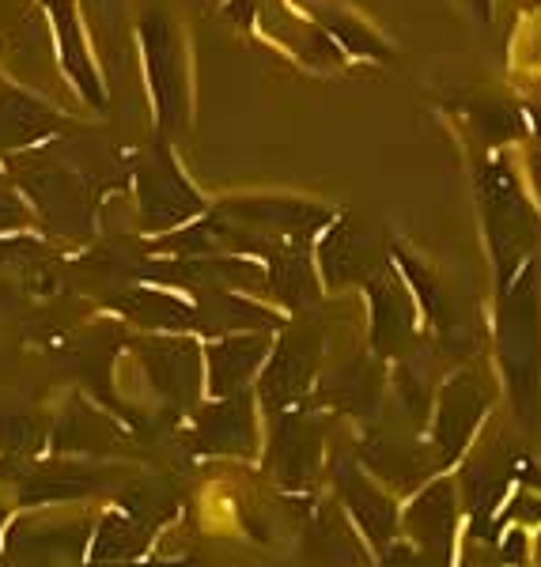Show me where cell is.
I'll list each match as a JSON object with an SVG mask.
<instances>
[{
  "instance_id": "cell-28",
  "label": "cell",
  "mask_w": 541,
  "mask_h": 567,
  "mask_svg": "<svg viewBox=\"0 0 541 567\" xmlns=\"http://www.w3.org/2000/svg\"><path fill=\"white\" fill-rule=\"evenodd\" d=\"M375 393H379L375 368H368V363L360 360V363H353V368L337 371L329 398H334L341 409H353V413H368V409L375 405Z\"/></svg>"
},
{
  "instance_id": "cell-6",
  "label": "cell",
  "mask_w": 541,
  "mask_h": 567,
  "mask_svg": "<svg viewBox=\"0 0 541 567\" xmlns=\"http://www.w3.org/2000/svg\"><path fill=\"white\" fill-rule=\"evenodd\" d=\"M213 213L220 219H227V224L243 227V231L262 235V239H296V243L323 231L329 219H334L329 208L292 200V197H235L216 205Z\"/></svg>"
},
{
  "instance_id": "cell-16",
  "label": "cell",
  "mask_w": 541,
  "mask_h": 567,
  "mask_svg": "<svg viewBox=\"0 0 541 567\" xmlns=\"http://www.w3.org/2000/svg\"><path fill=\"white\" fill-rule=\"evenodd\" d=\"M254 439L258 432H254V405L246 390L216 398V405L197 420V443L208 454H251Z\"/></svg>"
},
{
  "instance_id": "cell-31",
  "label": "cell",
  "mask_w": 541,
  "mask_h": 567,
  "mask_svg": "<svg viewBox=\"0 0 541 567\" xmlns=\"http://www.w3.org/2000/svg\"><path fill=\"white\" fill-rule=\"evenodd\" d=\"M382 567H428V560L420 556V548L390 545V548H387V556H382Z\"/></svg>"
},
{
  "instance_id": "cell-25",
  "label": "cell",
  "mask_w": 541,
  "mask_h": 567,
  "mask_svg": "<svg viewBox=\"0 0 541 567\" xmlns=\"http://www.w3.org/2000/svg\"><path fill=\"white\" fill-rule=\"evenodd\" d=\"M310 8H315L318 23L326 27V34H334V42H341L345 50L356 53V58L382 61L390 53L387 42H382L368 23H360L353 12H345V8H329V4H310Z\"/></svg>"
},
{
  "instance_id": "cell-7",
  "label": "cell",
  "mask_w": 541,
  "mask_h": 567,
  "mask_svg": "<svg viewBox=\"0 0 541 567\" xmlns=\"http://www.w3.org/2000/svg\"><path fill=\"white\" fill-rule=\"evenodd\" d=\"M318 355H323V337L318 329H292L277 341V352L269 355V368L262 371L258 398L269 413L299 405L310 390V379L318 371Z\"/></svg>"
},
{
  "instance_id": "cell-2",
  "label": "cell",
  "mask_w": 541,
  "mask_h": 567,
  "mask_svg": "<svg viewBox=\"0 0 541 567\" xmlns=\"http://www.w3.org/2000/svg\"><path fill=\"white\" fill-rule=\"evenodd\" d=\"M497 349L511 405L522 424L534 427L541 413V284L530 261L500 291Z\"/></svg>"
},
{
  "instance_id": "cell-12",
  "label": "cell",
  "mask_w": 541,
  "mask_h": 567,
  "mask_svg": "<svg viewBox=\"0 0 541 567\" xmlns=\"http://www.w3.org/2000/svg\"><path fill=\"white\" fill-rule=\"evenodd\" d=\"M318 462H323V420L299 413V409L273 413V473L288 488H299V484H307L318 473Z\"/></svg>"
},
{
  "instance_id": "cell-11",
  "label": "cell",
  "mask_w": 541,
  "mask_h": 567,
  "mask_svg": "<svg viewBox=\"0 0 541 567\" xmlns=\"http://www.w3.org/2000/svg\"><path fill=\"white\" fill-rule=\"evenodd\" d=\"M69 130L72 122L61 110H53L23 87L0 84V155L31 152L65 136Z\"/></svg>"
},
{
  "instance_id": "cell-3",
  "label": "cell",
  "mask_w": 541,
  "mask_h": 567,
  "mask_svg": "<svg viewBox=\"0 0 541 567\" xmlns=\"http://www.w3.org/2000/svg\"><path fill=\"white\" fill-rule=\"evenodd\" d=\"M477 200L484 216V239H489L492 265H497L500 291L519 277L530 250L538 243V213L519 186V175L503 159L477 163Z\"/></svg>"
},
{
  "instance_id": "cell-32",
  "label": "cell",
  "mask_w": 541,
  "mask_h": 567,
  "mask_svg": "<svg viewBox=\"0 0 541 567\" xmlns=\"http://www.w3.org/2000/svg\"><path fill=\"white\" fill-rule=\"evenodd\" d=\"M258 4H262V0H227L224 12L232 16L235 23H251L254 16H258Z\"/></svg>"
},
{
  "instance_id": "cell-26",
  "label": "cell",
  "mask_w": 541,
  "mask_h": 567,
  "mask_svg": "<svg viewBox=\"0 0 541 567\" xmlns=\"http://www.w3.org/2000/svg\"><path fill=\"white\" fill-rule=\"evenodd\" d=\"M144 542H149V534H144L141 526L130 523V518H122V515H110L106 523L99 526V534H95V548H91V560H95V564L133 560V556H141Z\"/></svg>"
},
{
  "instance_id": "cell-17",
  "label": "cell",
  "mask_w": 541,
  "mask_h": 567,
  "mask_svg": "<svg viewBox=\"0 0 541 567\" xmlns=\"http://www.w3.org/2000/svg\"><path fill=\"white\" fill-rule=\"evenodd\" d=\"M516 473H519V458L503 451V446H489V451H481L466 465L462 492H466V511H470L477 529H484V523L492 518V511H497V503L503 499V492H508Z\"/></svg>"
},
{
  "instance_id": "cell-34",
  "label": "cell",
  "mask_w": 541,
  "mask_h": 567,
  "mask_svg": "<svg viewBox=\"0 0 541 567\" xmlns=\"http://www.w3.org/2000/svg\"><path fill=\"white\" fill-rule=\"evenodd\" d=\"M519 556H522V534H511V537H508V553H503V560L516 564Z\"/></svg>"
},
{
  "instance_id": "cell-8",
  "label": "cell",
  "mask_w": 541,
  "mask_h": 567,
  "mask_svg": "<svg viewBox=\"0 0 541 567\" xmlns=\"http://www.w3.org/2000/svg\"><path fill=\"white\" fill-rule=\"evenodd\" d=\"M489 401H492V393L477 371H458L455 379L443 382L439 401H436V427H432L439 465L458 462V454L470 446V439L477 432V424H481Z\"/></svg>"
},
{
  "instance_id": "cell-21",
  "label": "cell",
  "mask_w": 541,
  "mask_h": 567,
  "mask_svg": "<svg viewBox=\"0 0 541 567\" xmlns=\"http://www.w3.org/2000/svg\"><path fill=\"white\" fill-rule=\"evenodd\" d=\"M360 458H364V465H368L371 473H379L382 481H390L394 488H401V492L417 488V484L428 477L425 454H420L417 446L398 443V439H387V435L364 439Z\"/></svg>"
},
{
  "instance_id": "cell-15",
  "label": "cell",
  "mask_w": 541,
  "mask_h": 567,
  "mask_svg": "<svg viewBox=\"0 0 541 567\" xmlns=\"http://www.w3.org/2000/svg\"><path fill=\"white\" fill-rule=\"evenodd\" d=\"M50 16H53V39H58L61 72L72 80V87L80 91V99H84L88 106L106 110V87H103V76H99V69H95V58H91L84 27H80L76 0H53Z\"/></svg>"
},
{
  "instance_id": "cell-29",
  "label": "cell",
  "mask_w": 541,
  "mask_h": 567,
  "mask_svg": "<svg viewBox=\"0 0 541 567\" xmlns=\"http://www.w3.org/2000/svg\"><path fill=\"white\" fill-rule=\"evenodd\" d=\"M34 224V213L27 205V197L16 189L12 175L0 167V235H20Z\"/></svg>"
},
{
  "instance_id": "cell-14",
  "label": "cell",
  "mask_w": 541,
  "mask_h": 567,
  "mask_svg": "<svg viewBox=\"0 0 541 567\" xmlns=\"http://www.w3.org/2000/svg\"><path fill=\"white\" fill-rule=\"evenodd\" d=\"M455 523H458V503H455V484L451 481L428 484L406 515V529L412 534V542H417L420 556L436 567L451 564Z\"/></svg>"
},
{
  "instance_id": "cell-4",
  "label": "cell",
  "mask_w": 541,
  "mask_h": 567,
  "mask_svg": "<svg viewBox=\"0 0 541 567\" xmlns=\"http://www.w3.org/2000/svg\"><path fill=\"white\" fill-rule=\"evenodd\" d=\"M141 53L144 72H149L155 122H160V136L167 141V136L190 125V76L182 34L163 8H149L141 16Z\"/></svg>"
},
{
  "instance_id": "cell-37",
  "label": "cell",
  "mask_w": 541,
  "mask_h": 567,
  "mask_svg": "<svg viewBox=\"0 0 541 567\" xmlns=\"http://www.w3.org/2000/svg\"><path fill=\"white\" fill-rule=\"evenodd\" d=\"M538 553H541V545H538Z\"/></svg>"
},
{
  "instance_id": "cell-10",
  "label": "cell",
  "mask_w": 541,
  "mask_h": 567,
  "mask_svg": "<svg viewBox=\"0 0 541 567\" xmlns=\"http://www.w3.org/2000/svg\"><path fill=\"white\" fill-rule=\"evenodd\" d=\"M371 303V349L379 355H406L417 333V299H412L406 277L382 269L364 284Z\"/></svg>"
},
{
  "instance_id": "cell-35",
  "label": "cell",
  "mask_w": 541,
  "mask_h": 567,
  "mask_svg": "<svg viewBox=\"0 0 541 567\" xmlns=\"http://www.w3.org/2000/svg\"><path fill=\"white\" fill-rule=\"evenodd\" d=\"M470 8H473V16L481 23H489L492 20V0H470Z\"/></svg>"
},
{
  "instance_id": "cell-18",
  "label": "cell",
  "mask_w": 541,
  "mask_h": 567,
  "mask_svg": "<svg viewBox=\"0 0 541 567\" xmlns=\"http://www.w3.org/2000/svg\"><path fill=\"white\" fill-rule=\"evenodd\" d=\"M334 481H337V492H341V503L348 507V515L360 523L364 534H368L375 545H390L394 523H398V511H394L387 492L375 488V484L368 481V473H360L353 462L337 465Z\"/></svg>"
},
{
  "instance_id": "cell-23",
  "label": "cell",
  "mask_w": 541,
  "mask_h": 567,
  "mask_svg": "<svg viewBox=\"0 0 541 567\" xmlns=\"http://www.w3.org/2000/svg\"><path fill=\"white\" fill-rule=\"evenodd\" d=\"M307 542H310V556L323 567H364V548L356 542V534H348L345 518L334 507L315 511Z\"/></svg>"
},
{
  "instance_id": "cell-5",
  "label": "cell",
  "mask_w": 541,
  "mask_h": 567,
  "mask_svg": "<svg viewBox=\"0 0 541 567\" xmlns=\"http://www.w3.org/2000/svg\"><path fill=\"white\" fill-rule=\"evenodd\" d=\"M133 194L136 219L144 235H167L174 227H186L205 216V197L190 186V178L178 171L167 141H155L133 167Z\"/></svg>"
},
{
  "instance_id": "cell-36",
  "label": "cell",
  "mask_w": 541,
  "mask_h": 567,
  "mask_svg": "<svg viewBox=\"0 0 541 567\" xmlns=\"http://www.w3.org/2000/svg\"><path fill=\"white\" fill-rule=\"evenodd\" d=\"M39 4H45V8H50V4H53V0H39Z\"/></svg>"
},
{
  "instance_id": "cell-30",
  "label": "cell",
  "mask_w": 541,
  "mask_h": 567,
  "mask_svg": "<svg viewBox=\"0 0 541 567\" xmlns=\"http://www.w3.org/2000/svg\"><path fill=\"white\" fill-rule=\"evenodd\" d=\"M0 446L31 451V446H39V424L27 416H4L0 420Z\"/></svg>"
},
{
  "instance_id": "cell-9",
  "label": "cell",
  "mask_w": 541,
  "mask_h": 567,
  "mask_svg": "<svg viewBox=\"0 0 541 567\" xmlns=\"http://www.w3.org/2000/svg\"><path fill=\"white\" fill-rule=\"evenodd\" d=\"M318 269L329 288H348V284H368L375 272L387 269V250L375 239L371 227L356 224L353 216H341L326 224L323 246H318Z\"/></svg>"
},
{
  "instance_id": "cell-27",
  "label": "cell",
  "mask_w": 541,
  "mask_h": 567,
  "mask_svg": "<svg viewBox=\"0 0 541 567\" xmlns=\"http://www.w3.org/2000/svg\"><path fill=\"white\" fill-rule=\"evenodd\" d=\"M95 484V477L84 470H39L27 477L23 499H72V496H84V492Z\"/></svg>"
},
{
  "instance_id": "cell-24",
  "label": "cell",
  "mask_w": 541,
  "mask_h": 567,
  "mask_svg": "<svg viewBox=\"0 0 541 567\" xmlns=\"http://www.w3.org/2000/svg\"><path fill=\"white\" fill-rule=\"evenodd\" d=\"M262 27H265V34H269L273 42L288 45V50L296 53L299 61H307V65H329L334 58H341V53L329 45L326 31H318V27L296 20L292 12H277V20H265Z\"/></svg>"
},
{
  "instance_id": "cell-1",
  "label": "cell",
  "mask_w": 541,
  "mask_h": 567,
  "mask_svg": "<svg viewBox=\"0 0 541 567\" xmlns=\"http://www.w3.org/2000/svg\"><path fill=\"white\" fill-rule=\"evenodd\" d=\"M4 171L50 235L72 243L95 235V186L61 148L39 144L31 152L4 155Z\"/></svg>"
},
{
  "instance_id": "cell-20",
  "label": "cell",
  "mask_w": 541,
  "mask_h": 567,
  "mask_svg": "<svg viewBox=\"0 0 541 567\" xmlns=\"http://www.w3.org/2000/svg\"><path fill=\"white\" fill-rule=\"evenodd\" d=\"M114 307L125 318L149 326V329H171V333H186V329H201V310L197 303L171 296V291L155 288H133L122 299H114Z\"/></svg>"
},
{
  "instance_id": "cell-33",
  "label": "cell",
  "mask_w": 541,
  "mask_h": 567,
  "mask_svg": "<svg viewBox=\"0 0 541 567\" xmlns=\"http://www.w3.org/2000/svg\"><path fill=\"white\" fill-rule=\"evenodd\" d=\"M530 175H534V186H538V197H541V144L530 148Z\"/></svg>"
},
{
  "instance_id": "cell-22",
  "label": "cell",
  "mask_w": 541,
  "mask_h": 567,
  "mask_svg": "<svg viewBox=\"0 0 541 567\" xmlns=\"http://www.w3.org/2000/svg\"><path fill=\"white\" fill-rule=\"evenodd\" d=\"M84 545V526L65 523V526H16L12 534V556L20 564L31 567H50L58 560H69L76 548Z\"/></svg>"
},
{
  "instance_id": "cell-19",
  "label": "cell",
  "mask_w": 541,
  "mask_h": 567,
  "mask_svg": "<svg viewBox=\"0 0 541 567\" xmlns=\"http://www.w3.org/2000/svg\"><path fill=\"white\" fill-rule=\"evenodd\" d=\"M269 355V337L265 333H227L208 349V390L213 398H227L246 386L262 360Z\"/></svg>"
},
{
  "instance_id": "cell-13",
  "label": "cell",
  "mask_w": 541,
  "mask_h": 567,
  "mask_svg": "<svg viewBox=\"0 0 541 567\" xmlns=\"http://www.w3.org/2000/svg\"><path fill=\"white\" fill-rule=\"evenodd\" d=\"M141 360L160 398H167L174 409L194 405L201 393V352L194 341H182V337L144 341Z\"/></svg>"
}]
</instances>
